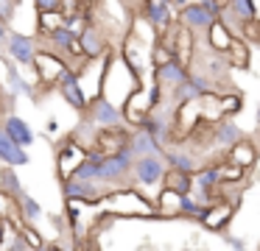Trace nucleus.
Masks as SVG:
<instances>
[{
	"label": "nucleus",
	"instance_id": "obj_1",
	"mask_svg": "<svg viewBox=\"0 0 260 251\" xmlns=\"http://www.w3.org/2000/svg\"><path fill=\"white\" fill-rule=\"evenodd\" d=\"M165 173H168V165H165L162 156H143V159H135V165H132V182L146 190L162 187Z\"/></svg>",
	"mask_w": 260,
	"mask_h": 251
},
{
	"label": "nucleus",
	"instance_id": "obj_2",
	"mask_svg": "<svg viewBox=\"0 0 260 251\" xmlns=\"http://www.w3.org/2000/svg\"><path fill=\"white\" fill-rule=\"evenodd\" d=\"M215 22H218V20H215V17H210L207 11L202 9V3H199V0H196V3H190V0H187V6L179 11V14H176V25L185 28V31H190L196 39H204V33H207Z\"/></svg>",
	"mask_w": 260,
	"mask_h": 251
},
{
	"label": "nucleus",
	"instance_id": "obj_3",
	"mask_svg": "<svg viewBox=\"0 0 260 251\" xmlns=\"http://www.w3.org/2000/svg\"><path fill=\"white\" fill-rule=\"evenodd\" d=\"M235 209L238 204H232V201H215L213 206H207L202 215V226L207 229V232H215V234H226V229H230V223L235 221Z\"/></svg>",
	"mask_w": 260,
	"mask_h": 251
},
{
	"label": "nucleus",
	"instance_id": "obj_4",
	"mask_svg": "<svg viewBox=\"0 0 260 251\" xmlns=\"http://www.w3.org/2000/svg\"><path fill=\"white\" fill-rule=\"evenodd\" d=\"M87 112H90V123H95L101 128H120L123 126V112H120V106L115 100L104 98V95H98L87 106Z\"/></svg>",
	"mask_w": 260,
	"mask_h": 251
},
{
	"label": "nucleus",
	"instance_id": "obj_5",
	"mask_svg": "<svg viewBox=\"0 0 260 251\" xmlns=\"http://www.w3.org/2000/svg\"><path fill=\"white\" fill-rule=\"evenodd\" d=\"M143 20H146L159 37H162L171 25H176L174 9H171V3H165V0H148V3H143Z\"/></svg>",
	"mask_w": 260,
	"mask_h": 251
},
{
	"label": "nucleus",
	"instance_id": "obj_6",
	"mask_svg": "<svg viewBox=\"0 0 260 251\" xmlns=\"http://www.w3.org/2000/svg\"><path fill=\"white\" fill-rule=\"evenodd\" d=\"M6 50L17 64L25 67H34L37 64V39L34 37H25V33H9L6 39Z\"/></svg>",
	"mask_w": 260,
	"mask_h": 251
},
{
	"label": "nucleus",
	"instance_id": "obj_7",
	"mask_svg": "<svg viewBox=\"0 0 260 251\" xmlns=\"http://www.w3.org/2000/svg\"><path fill=\"white\" fill-rule=\"evenodd\" d=\"M187 76H190V70L182 67L176 59L168 61V64H162V67H154V84H157L162 92H174L176 87L187 84Z\"/></svg>",
	"mask_w": 260,
	"mask_h": 251
},
{
	"label": "nucleus",
	"instance_id": "obj_8",
	"mask_svg": "<svg viewBox=\"0 0 260 251\" xmlns=\"http://www.w3.org/2000/svg\"><path fill=\"white\" fill-rule=\"evenodd\" d=\"M162 159L168 165V170H179V173H196L199 167H204V162L199 159L193 151H185L182 145H171V148L162 151Z\"/></svg>",
	"mask_w": 260,
	"mask_h": 251
},
{
	"label": "nucleus",
	"instance_id": "obj_9",
	"mask_svg": "<svg viewBox=\"0 0 260 251\" xmlns=\"http://www.w3.org/2000/svg\"><path fill=\"white\" fill-rule=\"evenodd\" d=\"M241 139H243V131L235 120H221V123H215V126H207V142H213L215 148L230 151L232 145L241 142Z\"/></svg>",
	"mask_w": 260,
	"mask_h": 251
},
{
	"label": "nucleus",
	"instance_id": "obj_10",
	"mask_svg": "<svg viewBox=\"0 0 260 251\" xmlns=\"http://www.w3.org/2000/svg\"><path fill=\"white\" fill-rule=\"evenodd\" d=\"M257 156H260L257 142H254V139H249V137H243L241 142H235L230 151H226L224 159L232 162L235 167H241V170H252V167L257 165Z\"/></svg>",
	"mask_w": 260,
	"mask_h": 251
},
{
	"label": "nucleus",
	"instance_id": "obj_11",
	"mask_svg": "<svg viewBox=\"0 0 260 251\" xmlns=\"http://www.w3.org/2000/svg\"><path fill=\"white\" fill-rule=\"evenodd\" d=\"M59 92H62V98L68 100L73 109H79V112H87V106H90V100H87V95H84V89H81V84H79V76L76 73H64L62 78H59Z\"/></svg>",
	"mask_w": 260,
	"mask_h": 251
},
{
	"label": "nucleus",
	"instance_id": "obj_12",
	"mask_svg": "<svg viewBox=\"0 0 260 251\" xmlns=\"http://www.w3.org/2000/svg\"><path fill=\"white\" fill-rule=\"evenodd\" d=\"M64 198L95 204V201L107 198V190L98 187V184H90V182H73V178H68V182H64Z\"/></svg>",
	"mask_w": 260,
	"mask_h": 251
},
{
	"label": "nucleus",
	"instance_id": "obj_13",
	"mask_svg": "<svg viewBox=\"0 0 260 251\" xmlns=\"http://www.w3.org/2000/svg\"><path fill=\"white\" fill-rule=\"evenodd\" d=\"M3 134H6L14 145H20L23 151L34 142V128H31L23 117H17V115H9L6 117V123H3Z\"/></svg>",
	"mask_w": 260,
	"mask_h": 251
},
{
	"label": "nucleus",
	"instance_id": "obj_14",
	"mask_svg": "<svg viewBox=\"0 0 260 251\" xmlns=\"http://www.w3.org/2000/svg\"><path fill=\"white\" fill-rule=\"evenodd\" d=\"M129 154L135 156V159H143V156H162V148H159V142H157V139H154L148 131L137 128V131H132Z\"/></svg>",
	"mask_w": 260,
	"mask_h": 251
},
{
	"label": "nucleus",
	"instance_id": "obj_15",
	"mask_svg": "<svg viewBox=\"0 0 260 251\" xmlns=\"http://www.w3.org/2000/svg\"><path fill=\"white\" fill-rule=\"evenodd\" d=\"M104 48H107V39H104V31L98 25H87L84 31L79 33V50L84 56L95 59V56L104 53Z\"/></svg>",
	"mask_w": 260,
	"mask_h": 251
},
{
	"label": "nucleus",
	"instance_id": "obj_16",
	"mask_svg": "<svg viewBox=\"0 0 260 251\" xmlns=\"http://www.w3.org/2000/svg\"><path fill=\"white\" fill-rule=\"evenodd\" d=\"M0 162L9 165V167H23V165H28V162H31V156L25 154L20 145H14L12 139L3 134V128H0Z\"/></svg>",
	"mask_w": 260,
	"mask_h": 251
},
{
	"label": "nucleus",
	"instance_id": "obj_17",
	"mask_svg": "<svg viewBox=\"0 0 260 251\" xmlns=\"http://www.w3.org/2000/svg\"><path fill=\"white\" fill-rule=\"evenodd\" d=\"M232 39H235V37H232V33L226 31L221 22H215V25L210 28L207 33H204L202 42H204V48H207V50H213V53H218V56H226V50H230Z\"/></svg>",
	"mask_w": 260,
	"mask_h": 251
},
{
	"label": "nucleus",
	"instance_id": "obj_18",
	"mask_svg": "<svg viewBox=\"0 0 260 251\" xmlns=\"http://www.w3.org/2000/svg\"><path fill=\"white\" fill-rule=\"evenodd\" d=\"M226 64L230 70H249V61H252V50H249L246 39H232L230 50H226Z\"/></svg>",
	"mask_w": 260,
	"mask_h": 251
},
{
	"label": "nucleus",
	"instance_id": "obj_19",
	"mask_svg": "<svg viewBox=\"0 0 260 251\" xmlns=\"http://www.w3.org/2000/svg\"><path fill=\"white\" fill-rule=\"evenodd\" d=\"M213 170L215 176H218V182L224 184V187H238V184H246V170H241V167H235L232 162L221 159V162H213Z\"/></svg>",
	"mask_w": 260,
	"mask_h": 251
},
{
	"label": "nucleus",
	"instance_id": "obj_20",
	"mask_svg": "<svg viewBox=\"0 0 260 251\" xmlns=\"http://www.w3.org/2000/svg\"><path fill=\"white\" fill-rule=\"evenodd\" d=\"M182 195L171 193V190H159L157 201H154V209H157L159 218H182Z\"/></svg>",
	"mask_w": 260,
	"mask_h": 251
},
{
	"label": "nucleus",
	"instance_id": "obj_21",
	"mask_svg": "<svg viewBox=\"0 0 260 251\" xmlns=\"http://www.w3.org/2000/svg\"><path fill=\"white\" fill-rule=\"evenodd\" d=\"M51 39H53V48H56L59 53H64V56L79 53V33H73L70 28H53Z\"/></svg>",
	"mask_w": 260,
	"mask_h": 251
},
{
	"label": "nucleus",
	"instance_id": "obj_22",
	"mask_svg": "<svg viewBox=\"0 0 260 251\" xmlns=\"http://www.w3.org/2000/svg\"><path fill=\"white\" fill-rule=\"evenodd\" d=\"M162 187L171 190V193H176V195H190L193 193V176L190 173H179V170H168Z\"/></svg>",
	"mask_w": 260,
	"mask_h": 251
},
{
	"label": "nucleus",
	"instance_id": "obj_23",
	"mask_svg": "<svg viewBox=\"0 0 260 251\" xmlns=\"http://www.w3.org/2000/svg\"><path fill=\"white\" fill-rule=\"evenodd\" d=\"M241 109H243V95L241 92L221 95V117H224V120H232L235 115H241Z\"/></svg>",
	"mask_w": 260,
	"mask_h": 251
},
{
	"label": "nucleus",
	"instance_id": "obj_24",
	"mask_svg": "<svg viewBox=\"0 0 260 251\" xmlns=\"http://www.w3.org/2000/svg\"><path fill=\"white\" fill-rule=\"evenodd\" d=\"M226 9H230V14L235 17L241 25L254 22V17H252V0H230V3H226Z\"/></svg>",
	"mask_w": 260,
	"mask_h": 251
},
{
	"label": "nucleus",
	"instance_id": "obj_25",
	"mask_svg": "<svg viewBox=\"0 0 260 251\" xmlns=\"http://www.w3.org/2000/svg\"><path fill=\"white\" fill-rule=\"evenodd\" d=\"M6 73H9V87H12V92H17V95H28V98H34V89H31V84H28V81H25V78L17 73V67L9 64V61H6Z\"/></svg>",
	"mask_w": 260,
	"mask_h": 251
},
{
	"label": "nucleus",
	"instance_id": "obj_26",
	"mask_svg": "<svg viewBox=\"0 0 260 251\" xmlns=\"http://www.w3.org/2000/svg\"><path fill=\"white\" fill-rule=\"evenodd\" d=\"M0 187H3V193H12V195H17V198H23V187H20V178L14 176V170L12 167H6V170L0 173Z\"/></svg>",
	"mask_w": 260,
	"mask_h": 251
},
{
	"label": "nucleus",
	"instance_id": "obj_27",
	"mask_svg": "<svg viewBox=\"0 0 260 251\" xmlns=\"http://www.w3.org/2000/svg\"><path fill=\"white\" fill-rule=\"evenodd\" d=\"M182 218H187V221H202V215H204V206L199 204L193 195H182Z\"/></svg>",
	"mask_w": 260,
	"mask_h": 251
},
{
	"label": "nucleus",
	"instance_id": "obj_28",
	"mask_svg": "<svg viewBox=\"0 0 260 251\" xmlns=\"http://www.w3.org/2000/svg\"><path fill=\"white\" fill-rule=\"evenodd\" d=\"M20 206H23V215H25V221H37V218L42 215V206L37 204L31 195H25L23 193V198H20Z\"/></svg>",
	"mask_w": 260,
	"mask_h": 251
},
{
	"label": "nucleus",
	"instance_id": "obj_29",
	"mask_svg": "<svg viewBox=\"0 0 260 251\" xmlns=\"http://www.w3.org/2000/svg\"><path fill=\"white\" fill-rule=\"evenodd\" d=\"M23 240H28V248L31 251H40L42 248V237L31 226H23Z\"/></svg>",
	"mask_w": 260,
	"mask_h": 251
},
{
	"label": "nucleus",
	"instance_id": "obj_30",
	"mask_svg": "<svg viewBox=\"0 0 260 251\" xmlns=\"http://www.w3.org/2000/svg\"><path fill=\"white\" fill-rule=\"evenodd\" d=\"M226 243H230L235 251H246V243H243V237H226Z\"/></svg>",
	"mask_w": 260,
	"mask_h": 251
},
{
	"label": "nucleus",
	"instance_id": "obj_31",
	"mask_svg": "<svg viewBox=\"0 0 260 251\" xmlns=\"http://www.w3.org/2000/svg\"><path fill=\"white\" fill-rule=\"evenodd\" d=\"M9 39V22L3 20V14H0V42H6Z\"/></svg>",
	"mask_w": 260,
	"mask_h": 251
},
{
	"label": "nucleus",
	"instance_id": "obj_32",
	"mask_svg": "<svg viewBox=\"0 0 260 251\" xmlns=\"http://www.w3.org/2000/svg\"><path fill=\"white\" fill-rule=\"evenodd\" d=\"M252 17H254V25H260V0H252Z\"/></svg>",
	"mask_w": 260,
	"mask_h": 251
},
{
	"label": "nucleus",
	"instance_id": "obj_33",
	"mask_svg": "<svg viewBox=\"0 0 260 251\" xmlns=\"http://www.w3.org/2000/svg\"><path fill=\"white\" fill-rule=\"evenodd\" d=\"M6 232H9V229H6V221H0V248H3V240H6Z\"/></svg>",
	"mask_w": 260,
	"mask_h": 251
},
{
	"label": "nucleus",
	"instance_id": "obj_34",
	"mask_svg": "<svg viewBox=\"0 0 260 251\" xmlns=\"http://www.w3.org/2000/svg\"><path fill=\"white\" fill-rule=\"evenodd\" d=\"M254 120H257V128H260V106H257V112H254Z\"/></svg>",
	"mask_w": 260,
	"mask_h": 251
},
{
	"label": "nucleus",
	"instance_id": "obj_35",
	"mask_svg": "<svg viewBox=\"0 0 260 251\" xmlns=\"http://www.w3.org/2000/svg\"><path fill=\"white\" fill-rule=\"evenodd\" d=\"M254 48H257V50H260V39H257V42H254Z\"/></svg>",
	"mask_w": 260,
	"mask_h": 251
}]
</instances>
